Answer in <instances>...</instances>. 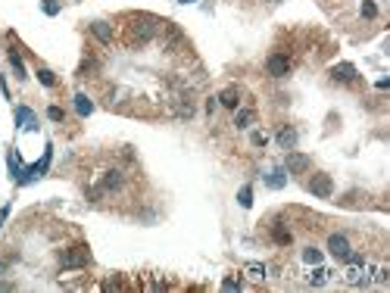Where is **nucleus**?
I'll use <instances>...</instances> for the list:
<instances>
[{"label":"nucleus","instance_id":"obj_3","mask_svg":"<svg viewBox=\"0 0 390 293\" xmlns=\"http://www.w3.org/2000/svg\"><path fill=\"white\" fill-rule=\"evenodd\" d=\"M122 181H125V175H122L119 169L103 171V178H100L94 187H88V200H100V196H106V194L119 191V187H122Z\"/></svg>","mask_w":390,"mask_h":293},{"label":"nucleus","instance_id":"obj_32","mask_svg":"<svg viewBox=\"0 0 390 293\" xmlns=\"http://www.w3.org/2000/svg\"><path fill=\"white\" fill-rule=\"evenodd\" d=\"M6 269H10V265H6L3 259H0V278H3V274H6Z\"/></svg>","mask_w":390,"mask_h":293},{"label":"nucleus","instance_id":"obj_8","mask_svg":"<svg viewBox=\"0 0 390 293\" xmlns=\"http://www.w3.org/2000/svg\"><path fill=\"white\" fill-rule=\"evenodd\" d=\"M328 253H331L334 259H346V256H350V240L343 234H331L328 237Z\"/></svg>","mask_w":390,"mask_h":293},{"label":"nucleus","instance_id":"obj_5","mask_svg":"<svg viewBox=\"0 0 390 293\" xmlns=\"http://www.w3.org/2000/svg\"><path fill=\"white\" fill-rule=\"evenodd\" d=\"M306 187H309V194H312V196H318V200H328V196L334 194V181H331V175H321V171L309 178V184H306Z\"/></svg>","mask_w":390,"mask_h":293},{"label":"nucleus","instance_id":"obj_23","mask_svg":"<svg viewBox=\"0 0 390 293\" xmlns=\"http://www.w3.org/2000/svg\"><path fill=\"white\" fill-rule=\"evenodd\" d=\"M75 109H78V116H91L94 113V103L84 97V94H78V97H75Z\"/></svg>","mask_w":390,"mask_h":293},{"label":"nucleus","instance_id":"obj_21","mask_svg":"<svg viewBox=\"0 0 390 293\" xmlns=\"http://www.w3.org/2000/svg\"><path fill=\"white\" fill-rule=\"evenodd\" d=\"M253 122V109H237L234 113V128H250Z\"/></svg>","mask_w":390,"mask_h":293},{"label":"nucleus","instance_id":"obj_14","mask_svg":"<svg viewBox=\"0 0 390 293\" xmlns=\"http://www.w3.org/2000/svg\"><path fill=\"white\" fill-rule=\"evenodd\" d=\"M266 184L272 187V191H281V187L287 184V169H275V171H268V175H266Z\"/></svg>","mask_w":390,"mask_h":293},{"label":"nucleus","instance_id":"obj_25","mask_svg":"<svg viewBox=\"0 0 390 293\" xmlns=\"http://www.w3.org/2000/svg\"><path fill=\"white\" fill-rule=\"evenodd\" d=\"M6 166H10L13 178H19V175H22V162H19V156H16V153H10V156H6Z\"/></svg>","mask_w":390,"mask_h":293},{"label":"nucleus","instance_id":"obj_11","mask_svg":"<svg viewBox=\"0 0 390 293\" xmlns=\"http://www.w3.org/2000/svg\"><path fill=\"white\" fill-rule=\"evenodd\" d=\"M91 34H94L100 44H113V25L109 22H91Z\"/></svg>","mask_w":390,"mask_h":293},{"label":"nucleus","instance_id":"obj_30","mask_svg":"<svg viewBox=\"0 0 390 293\" xmlns=\"http://www.w3.org/2000/svg\"><path fill=\"white\" fill-rule=\"evenodd\" d=\"M250 141H253V146H266V141H268V137L262 134V131H253V137H250Z\"/></svg>","mask_w":390,"mask_h":293},{"label":"nucleus","instance_id":"obj_27","mask_svg":"<svg viewBox=\"0 0 390 293\" xmlns=\"http://www.w3.org/2000/svg\"><path fill=\"white\" fill-rule=\"evenodd\" d=\"M362 16H366V19H375V16H378V6L371 3V0H366V3H362Z\"/></svg>","mask_w":390,"mask_h":293},{"label":"nucleus","instance_id":"obj_29","mask_svg":"<svg viewBox=\"0 0 390 293\" xmlns=\"http://www.w3.org/2000/svg\"><path fill=\"white\" fill-rule=\"evenodd\" d=\"M47 116L53 119V122H63V119H66V113H63L59 106H50V109H47Z\"/></svg>","mask_w":390,"mask_h":293},{"label":"nucleus","instance_id":"obj_6","mask_svg":"<svg viewBox=\"0 0 390 293\" xmlns=\"http://www.w3.org/2000/svg\"><path fill=\"white\" fill-rule=\"evenodd\" d=\"M309 166H312V159L306 156V153L287 150V156H284V169L291 171V175H303V171H309Z\"/></svg>","mask_w":390,"mask_h":293},{"label":"nucleus","instance_id":"obj_33","mask_svg":"<svg viewBox=\"0 0 390 293\" xmlns=\"http://www.w3.org/2000/svg\"><path fill=\"white\" fill-rule=\"evenodd\" d=\"M268 3H281V0H268Z\"/></svg>","mask_w":390,"mask_h":293},{"label":"nucleus","instance_id":"obj_2","mask_svg":"<svg viewBox=\"0 0 390 293\" xmlns=\"http://www.w3.org/2000/svg\"><path fill=\"white\" fill-rule=\"evenodd\" d=\"M159 34H163V47L169 53H184L188 50V38L175 22H159Z\"/></svg>","mask_w":390,"mask_h":293},{"label":"nucleus","instance_id":"obj_4","mask_svg":"<svg viewBox=\"0 0 390 293\" xmlns=\"http://www.w3.org/2000/svg\"><path fill=\"white\" fill-rule=\"evenodd\" d=\"M88 262H91L88 246H72V249H63V253H59V265H63V269H84Z\"/></svg>","mask_w":390,"mask_h":293},{"label":"nucleus","instance_id":"obj_26","mask_svg":"<svg viewBox=\"0 0 390 293\" xmlns=\"http://www.w3.org/2000/svg\"><path fill=\"white\" fill-rule=\"evenodd\" d=\"M41 10H44L47 16H59V3H56V0H44V3H41Z\"/></svg>","mask_w":390,"mask_h":293},{"label":"nucleus","instance_id":"obj_28","mask_svg":"<svg viewBox=\"0 0 390 293\" xmlns=\"http://www.w3.org/2000/svg\"><path fill=\"white\" fill-rule=\"evenodd\" d=\"M241 287H244V284L237 281V278H225L222 281V290H241Z\"/></svg>","mask_w":390,"mask_h":293},{"label":"nucleus","instance_id":"obj_19","mask_svg":"<svg viewBox=\"0 0 390 293\" xmlns=\"http://www.w3.org/2000/svg\"><path fill=\"white\" fill-rule=\"evenodd\" d=\"M237 203H241V209H250L253 206V187L250 184H244L241 191H237Z\"/></svg>","mask_w":390,"mask_h":293},{"label":"nucleus","instance_id":"obj_18","mask_svg":"<svg viewBox=\"0 0 390 293\" xmlns=\"http://www.w3.org/2000/svg\"><path fill=\"white\" fill-rule=\"evenodd\" d=\"M6 56H10V66H13V72H16V78H28V75H25V66H22V56L19 53H16V50H10V53H6Z\"/></svg>","mask_w":390,"mask_h":293},{"label":"nucleus","instance_id":"obj_17","mask_svg":"<svg viewBox=\"0 0 390 293\" xmlns=\"http://www.w3.org/2000/svg\"><path fill=\"white\" fill-rule=\"evenodd\" d=\"M272 240L278 246H287V244H291V231H287L284 225H272Z\"/></svg>","mask_w":390,"mask_h":293},{"label":"nucleus","instance_id":"obj_12","mask_svg":"<svg viewBox=\"0 0 390 293\" xmlns=\"http://www.w3.org/2000/svg\"><path fill=\"white\" fill-rule=\"evenodd\" d=\"M219 103H222L225 109H237V106H241V91H237V88H225L222 94H219Z\"/></svg>","mask_w":390,"mask_h":293},{"label":"nucleus","instance_id":"obj_16","mask_svg":"<svg viewBox=\"0 0 390 293\" xmlns=\"http://www.w3.org/2000/svg\"><path fill=\"white\" fill-rule=\"evenodd\" d=\"M244 271H247L250 281H266V265H262V262H247V269H244Z\"/></svg>","mask_w":390,"mask_h":293},{"label":"nucleus","instance_id":"obj_10","mask_svg":"<svg viewBox=\"0 0 390 293\" xmlns=\"http://www.w3.org/2000/svg\"><path fill=\"white\" fill-rule=\"evenodd\" d=\"M331 78H334V81H343V84L356 81V66H350V63H337V66L331 69Z\"/></svg>","mask_w":390,"mask_h":293},{"label":"nucleus","instance_id":"obj_34","mask_svg":"<svg viewBox=\"0 0 390 293\" xmlns=\"http://www.w3.org/2000/svg\"><path fill=\"white\" fill-rule=\"evenodd\" d=\"M181 3H194V0H181Z\"/></svg>","mask_w":390,"mask_h":293},{"label":"nucleus","instance_id":"obj_13","mask_svg":"<svg viewBox=\"0 0 390 293\" xmlns=\"http://www.w3.org/2000/svg\"><path fill=\"white\" fill-rule=\"evenodd\" d=\"M278 146H281V150H293L296 146V128L284 125L281 131H278Z\"/></svg>","mask_w":390,"mask_h":293},{"label":"nucleus","instance_id":"obj_1","mask_svg":"<svg viewBox=\"0 0 390 293\" xmlns=\"http://www.w3.org/2000/svg\"><path fill=\"white\" fill-rule=\"evenodd\" d=\"M156 31H159V19H153V16H147V13L131 16V25H128V41H131L134 47L150 44V41L156 38Z\"/></svg>","mask_w":390,"mask_h":293},{"label":"nucleus","instance_id":"obj_20","mask_svg":"<svg viewBox=\"0 0 390 293\" xmlns=\"http://www.w3.org/2000/svg\"><path fill=\"white\" fill-rule=\"evenodd\" d=\"M178 116H181V119H191L194 116V100L191 97H178Z\"/></svg>","mask_w":390,"mask_h":293},{"label":"nucleus","instance_id":"obj_31","mask_svg":"<svg viewBox=\"0 0 390 293\" xmlns=\"http://www.w3.org/2000/svg\"><path fill=\"white\" fill-rule=\"evenodd\" d=\"M6 290H13V284L10 281H0V293H6Z\"/></svg>","mask_w":390,"mask_h":293},{"label":"nucleus","instance_id":"obj_22","mask_svg":"<svg viewBox=\"0 0 390 293\" xmlns=\"http://www.w3.org/2000/svg\"><path fill=\"white\" fill-rule=\"evenodd\" d=\"M300 256H303V262H306V265H321V249H316V246H306Z\"/></svg>","mask_w":390,"mask_h":293},{"label":"nucleus","instance_id":"obj_15","mask_svg":"<svg viewBox=\"0 0 390 293\" xmlns=\"http://www.w3.org/2000/svg\"><path fill=\"white\" fill-rule=\"evenodd\" d=\"M328 278H331V271L321 269V265H316V269L309 271V284H312V287H321V284H328Z\"/></svg>","mask_w":390,"mask_h":293},{"label":"nucleus","instance_id":"obj_24","mask_svg":"<svg viewBox=\"0 0 390 293\" xmlns=\"http://www.w3.org/2000/svg\"><path fill=\"white\" fill-rule=\"evenodd\" d=\"M38 81L44 84V88H53V84H56V75L50 72V69H38Z\"/></svg>","mask_w":390,"mask_h":293},{"label":"nucleus","instance_id":"obj_9","mask_svg":"<svg viewBox=\"0 0 390 293\" xmlns=\"http://www.w3.org/2000/svg\"><path fill=\"white\" fill-rule=\"evenodd\" d=\"M16 125H19L22 131H35L38 119H35V113H31L28 106H16Z\"/></svg>","mask_w":390,"mask_h":293},{"label":"nucleus","instance_id":"obj_7","mask_svg":"<svg viewBox=\"0 0 390 293\" xmlns=\"http://www.w3.org/2000/svg\"><path fill=\"white\" fill-rule=\"evenodd\" d=\"M266 72L272 75V78H284V75L291 72V59H287V56H281V53L268 56V59H266Z\"/></svg>","mask_w":390,"mask_h":293}]
</instances>
